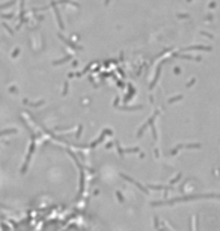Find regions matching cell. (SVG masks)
I'll return each instance as SVG.
<instances>
[{"label":"cell","instance_id":"cell-1","mask_svg":"<svg viewBox=\"0 0 220 231\" xmlns=\"http://www.w3.org/2000/svg\"><path fill=\"white\" fill-rule=\"evenodd\" d=\"M109 2H110V0H106V5H109Z\"/></svg>","mask_w":220,"mask_h":231}]
</instances>
